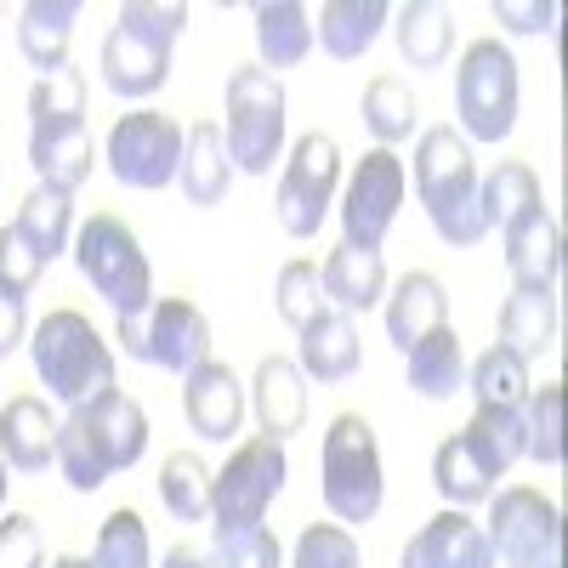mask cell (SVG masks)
Segmentation results:
<instances>
[{
    "label": "cell",
    "mask_w": 568,
    "mask_h": 568,
    "mask_svg": "<svg viewBox=\"0 0 568 568\" xmlns=\"http://www.w3.org/2000/svg\"><path fill=\"white\" fill-rule=\"evenodd\" d=\"M398 205H404V160L393 149H369L353 165L347 194H342V227H347L342 245L382 251L387 227L398 222Z\"/></svg>",
    "instance_id": "obj_13"
},
{
    "label": "cell",
    "mask_w": 568,
    "mask_h": 568,
    "mask_svg": "<svg viewBox=\"0 0 568 568\" xmlns=\"http://www.w3.org/2000/svg\"><path fill=\"white\" fill-rule=\"evenodd\" d=\"M455 114L471 142H506L517 125V58L506 40L484 34L460 52L455 69Z\"/></svg>",
    "instance_id": "obj_8"
},
{
    "label": "cell",
    "mask_w": 568,
    "mask_h": 568,
    "mask_svg": "<svg viewBox=\"0 0 568 568\" xmlns=\"http://www.w3.org/2000/svg\"><path fill=\"white\" fill-rule=\"evenodd\" d=\"M524 455L540 466H562V382H546L524 409Z\"/></svg>",
    "instance_id": "obj_39"
},
{
    "label": "cell",
    "mask_w": 568,
    "mask_h": 568,
    "mask_svg": "<svg viewBox=\"0 0 568 568\" xmlns=\"http://www.w3.org/2000/svg\"><path fill=\"white\" fill-rule=\"evenodd\" d=\"M506 240V267L517 291H557L562 278V222L540 205L535 216H524L517 227L500 233Z\"/></svg>",
    "instance_id": "obj_17"
},
{
    "label": "cell",
    "mask_w": 568,
    "mask_h": 568,
    "mask_svg": "<svg viewBox=\"0 0 568 568\" xmlns=\"http://www.w3.org/2000/svg\"><path fill=\"white\" fill-rule=\"evenodd\" d=\"M471 393H478V404L524 409L529 404V364L511 358L506 347H489L478 364H471Z\"/></svg>",
    "instance_id": "obj_38"
},
{
    "label": "cell",
    "mask_w": 568,
    "mask_h": 568,
    "mask_svg": "<svg viewBox=\"0 0 568 568\" xmlns=\"http://www.w3.org/2000/svg\"><path fill=\"white\" fill-rule=\"evenodd\" d=\"M307 375L296 369V358H262L256 364V382H251V409L262 420V438L284 444L291 433H302L307 420Z\"/></svg>",
    "instance_id": "obj_20"
},
{
    "label": "cell",
    "mask_w": 568,
    "mask_h": 568,
    "mask_svg": "<svg viewBox=\"0 0 568 568\" xmlns=\"http://www.w3.org/2000/svg\"><path fill=\"white\" fill-rule=\"evenodd\" d=\"M0 568H40V529L34 517H0Z\"/></svg>",
    "instance_id": "obj_45"
},
{
    "label": "cell",
    "mask_w": 568,
    "mask_h": 568,
    "mask_svg": "<svg viewBox=\"0 0 568 568\" xmlns=\"http://www.w3.org/2000/svg\"><path fill=\"white\" fill-rule=\"evenodd\" d=\"M187 29V7L176 0H131L120 7L103 40V85L125 103H142L171 80V45Z\"/></svg>",
    "instance_id": "obj_2"
},
{
    "label": "cell",
    "mask_w": 568,
    "mask_h": 568,
    "mask_svg": "<svg viewBox=\"0 0 568 568\" xmlns=\"http://www.w3.org/2000/svg\"><path fill=\"white\" fill-rule=\"evenodd\" d=\"M52 568H98V562H91V557H58Z\"/></svg>",
    "instance_id": "obj_49"
},
{
    "label": "cell",
    "mask_w": 568,
    "mask_h": 568,
    "mask_svg": "<svg viewBox=\"0 0 568 568\" xmlns=\"http://www.w3.org/2000/svg\"><path fill=\"white\" fill-rule=\"evenodd\" d=\"M557 329H562V313H557V291H517L500 302V342L511 358H540L557 347Z\"/></svg>",
    "instance_id": "obj_23"
},
{
    "label": "cell",
    "mask_w": 568,
    "mask_h": 568,
    "mask_svg": "<svg viewBox=\"0 0 568 568\" xmlns=\"http://www.w3.org/2000/svg\"><path fill=\"white\" fill-rule=\"evenodd\" d=\"M291 478V460H284V444L273 438H245L233 449V460L211 478V535L233 540L262 529V517L273 506V495Z\"/></svg>",
    "instance_id": "obj_7"
},
{
    "label": "cell",
    "mask_w": 568,
    "mask_h": 568,
    "mask_svg": "<svg viewBox=\"0 0 568 568\" xmlns=\"http://www.w3.org/2000/svg\"><path fill=\"white\" fill-rule=\"evenodd\" d=\"M160 568H216V557H211V551H200V546H182V540H176V546L165 551V562H160Z\"/></svg>",
    "instance_id": "obj_48"
},
{
    "label": "cell",
    "mask_w": 568,
    "mask_h": 568,
    "mask_svg": "<svg viewBox=\"0 0 568 568\" xmlns=\"http://www.w3.org/2000/svg\"><path fill=\"white\" fill-rule=\"evenodd\" d=\"M91 562H98V568H154V557H149V529H142V517H136L131 506H120V511L103 517Z\"/></svg>",
    "instance_id": "obj_40"
},
{
    "label": "cell",
    "mask_w": 568,
    "mask_h": 568,
    "mask_svg": "<svg viewBox=\"0 0 568 568\" xmlns=\"http://www.w3.org/2000/svg\"><path fill=\"white\" fill-rule=\"evenodd\" d=\"M29 120H34L29 136H52V131L85 125V80H80V69L63 63L52 74H40L34 91H29Z\"/></svg>",
    "instance_id": "obj_33"
},
{
    "label": "cell",
    "mask_w": 568,
    "mask_h": 568,
    "mask_svg": "<svg viewBox=\"0 0 568 568\" xmlns=\"http://www.w3.org/2000/svg\"><path fill=\"white\" fill-rule=\"evenodd\" d=\"M29 353H34V375L45 382V393L63 398L69 409L114 393V353L98 329H91V318L74 313V307L45 313L34 324Z\"/></svg>",
    "instance_id": "obj_3"
},
{
    "label": "cell",
    "mask_w": 568,
    "mask_h": 568,
    "mask_svg": "<svg viewBox=\"0 0 568 568\" xmlns=\"http://www.w3.org/2000/svg\"><path fill=\"white\" fill-rule=\"evenodd\" d=\"M29 165L40 171V182H58V187H74L91 176V165H98V142H91L85 125L74 131H52V136H29Z\"/></svg>",
    "instance_id": "obj_34"
},
{
    "label": "cell",
    "mask_w": 568,
    "mask_h": 568,
    "mask_svg": "<svg viewBox=\"0 0 568 568\" xmlns=\"http://www.w3.org/2000/svg\"><path fill=\"white\" fill-rule=\"evenodd\" d=\"M369 136L382 142V149H393V142H404L415 131V91L398 80V74H375L364 85V103H358Z\"/></svg>",
    "instance_id": "obj_36"
},
{
    "label": "cell",
    "mask_w": 568,
    "mask_h": 568,
    "mask_svg": "<svg viewBox=\"0 0 568 568\" xmlns=\"http://www.w3.org/2000/svg\"><path fill=\"white\" fill-rule=\"evenodd\" d=\"M45 262L29 251V240L18 227H0V291H12V296H29L34 284H40Z\"/></svg>",
    "instance_id": "obj_43"
},
{
    "label": "cell",
    "mask_w": 568,
    "mask_h": 568,
    "mask_svg": "<svg viewBox=\"0 0 568 568\" xmlns=\"http://www.w3.org/2000/svg\"><path fill=\"white\" fill-rule=\"evenodd\" d=\"M273 307L278 318L302 329L307 318H318L329 302H324V284H318V262H284L278 267V284H273Z\"/></svg>",
    "instance_id": "obj_41"
},
{
    "label": "cell",
    "mask_w": 568,
    "mask_h": 568,
    "mask_svg": "<svg viewBox=\"0 0 568 568\" xmlns=\"http://www.w3.org/2000/svg\"><path fill=\"white\" fill-rule=\"evenodd\" d=\"M478 200H484V222L489 227H517L524 216H535L540 205H546V194H540V176L529 171V165H517V160H500L484 182H478Z\"/></svg>",
    "instance_id": "obj_31"
},
{
    "label": "cell",
    "mask_w": 568,
    "mask_h": 568,
    "mask_svg": "<svg viewBox=\"0 0 568 568\" xmlns=\"http://www.w3.org/2000/svg\"><path fill=\"white\" fill-rule=\"evenodd\" d=\"M404 364H409V375H404L409 393L433 398V404H444V398H455L466 387V353H460V336L449 324H438L433 336H420L404 353Z\"/></svg>",
    "instance_id": "obj_28"
},
{
    "label": "cell",
    "mask_w": 568,
    "mask_h": 568,
    "mask_svg": "<svg viewBox=\"0 0 568 568\" xmlns=\"http://www.w3.org/2000/svg\"><path fill=\"white\" fill-rule=\"evenodd\" d=\"M0 455H7V466L18 471H45L58 460V420L45 415L40 398H12L7 409H0Z\"/></svg>",
    "instance_id": "obj_25"
},
{
    "label": "cell",
    "mask_w": 568,
    "mask_h": 568,
    "mask_svg": "<svg viewBox=\"0 0 568 568\" xmlns=\"http://www.w3.org/2000/svg\"><path fill=\"white\" fill-rule=\"evenodd\" d=\"M222 109H227V125H222L227 160L251 176H267L273 160L284 154V85H278V74H267L262 63L233 69L227 91H222Z\"/></svg>",
    "instance_id": "obj_6"
},
{
    "label": "cell",
    "mask_w": 568,
    "mask_h": 568,
    "mask_svg": "<svg viewBox=\"0 0 568 568\" xmlns=\"http://www.w3.org/2000/svg\"><path fill=\"white\" fill-rule=\"evenodd\" d=\"M12 227L29 240V251L40 262L63 256L69 240H74V194H69V187H58V182H34L29 194H23V205H18V222Z\"/></svg>",
    "instance_id": "obj_26"
},
{
    "label": "cell",
    "mask_w": 568,
    "mask_h": 568,
    "mask_svg": "<svg viewBox=\"0 0 568 568\" xmlns=\"http://www.w3.org/2000/svg\"><path fill=\"white\" fill-rule=\"evenodd\" d=\"M302 347H296V369L302 375H313L318 387H336V382H353L358 375V324L347 318V313H336V307H324L318 318H307L302 329Z\"/></svg>",
    "instance_id": "obj_18"
},
{
    "label": "cell",
    "mask_w": 568,
    "mask_h": 568,
    "mask_svg": "<svg viewBox=\"0 0 568 568\" xmlns=\"http://www.w3.org/2000/svg\"><path fill=\"white\" fill-rule=\"evenodd\" d=\"M393 23V7H382V0H329V7H318V23H313V40L324 45L329 58H364L375 40H382V29Z\"/></svg>",
    "instance_id": "obj_24"
},
{
    "label": "cell",
    "mask_w": 568,
    "mask_h": 568,
    "mask_svg": "<svg viewBox=\"0 0 568 568\" xmlns=\"http://www.w3.org/2000/svg\"><path fill=\"white\" fill-rule=\"evenodd\" d=\"M495 23L511 29V34H551L557 29V0H529V7H517V0H495Z\"/></svg>",
    "instance_id": "obj_46"
},
{
    "label": "cell",
    "mask_w": 568,
    "mask_h": 568,
    "mask_svg": "<svg viewBox=\"0 0 568 568\" xmlns=\"http://www.w3.org/2000/svg\"><path fill=\"white\" fill-rule=\"evenodd\" d=\"M216 568H284L278 535H267V529H251V535L216 540Z\"/></svg>",
    "instance_id": "obj_44"
},
{
    "label": "cell",
    "mask_w": 568,
    "mask_h": 568,
    "mask_svg": "<svg viewBox=\"0 0 568 568\" xmlns=\"http://www.w3.org/2000/svg\"><path fill=\"white\" fill-rule=\"evenodd\" d=\"M74 18H80V0H29L23 18H18V45L23 58L52 74L69 63V40H74Z\"/></svg>",
    "instance_id": "obj_29"
},
{
    "label": "cell",
    "mask_w": 568,
    "mask_h": 568,
    "mask_svg": "<svg viewBox=\"0 0 568 568\" xmlns=\"http://www.w3.org/2000/svg\"><path fill=\"white\" fill-rule=\"evenodd\" d=\"M336 187H342V149L336 136L324 131H307L291 160L278 171V194H273V211H278V227L291 240H313L324 227L329 205H336Z\"/></svg>",
    "instance_id": "obj_9"
},
{
    "label": "cell",
    "mask_w": 568,
    "mask_h": 568,
    "mask_svg": "<svg viewBox=\"0 0 568 568\" xmlns=\"http://www.w3.org/2000/svg\"><path fill=\"white\" fill-rule=\"evenodd\" d=\"M318 284H324V302L353 318V313H369L387 302V262H382V251L336 245L318 267Z\"/></svg>",
    "instance_id": "obj_19"
},
{
    "label": "cell",
    "mask_w": 568,
    "mask_h": 568,
    "mask_svg": "<svg viewBox=\"0 0 568 568\" xmlns=\"http://www.w3.org/2000/svg\"><path fill=\"white\" fill-rule=\"evenodd\" d=\"M398 568H500L489 540H484V524H471L466 511H438L420 535H409Z\"/></svg>",
    "instance_id": "obj_15"
},
{
    "label": "cell",
    "mask_w": 568,
    "mask_h": 568,
    "mask_svg": "<svg viewBox=\"0 0 568 568\" xmlns=\"http://www.w3.org/2000/svg\"><path fill=\"white\" fill-rule=\"evenodd\" d=\"M256 52L262 69H296L313 52V12L296 7V0H278V7H256Z\"/></svg>",
    "instance_id": "obj_30"
},
{
    "label": "cell",
    "mask_w": 568,
    "mask_h": 568,
    "mask_svg": "<svg viewBox=\"0 0 568 568\" xmlns=\"http://www.w3.org/2000/svg\"><path fill=\"white\" fill-rule=\"evenodd\" d=\"M23 336H29V313H23V296L0 291V358H7V353H18V347H23Z\"/></svg>",
    "instance_id": "obj_47"
},
{
    "label": "cell",
    "mask_w": 568,
    "mask_h": 568,
    "mask_svg": "<svg viewBox=\"0 0 568 568\" xmlns=\"http://www.w3.org/2000/svg\"><path fill=\"white\" fill-rule=\"evenodd\" d=\"M324 471V506L336 524H369L382 511L387 478H382V449H375V426L364 415H336L318 449Z\"/></svg>",
    "instance_id": "obj_4"
},
{
    "label": "cell",
    "mask_w": 568,
    "mask_h": 568,
    "mask_svg": "<svg viewBox=\"0 0 568 568\" xmlns=\"http://www.w3.org/2000/svg\"><path fill=\"white\" fill-rule=\"evenodd\" d=\"M495 478H500V471L484 460V449L471 444L466 433L444 438V444H438V455H433V489H438L455 511L489 500V495H495Z\"/></svg>",
    "instance_id": "obj_27"
},
{
    "label": "cell",
    "mask_w": 568,
    "mask_h": 568,
    "mask_svg": "<svg viewBox=\"0 0 568 568\" xmlns=\"http://www.w3.org/2000/svg\"><path fill=\"white\" fill-rule=\"evenodd\" d=\"M495 562L506 568H546L562 562V511L540 489H500L489 495V529H484Z\"/></svg>",
    "instance_id": "obj_10"
},
{
    "label": "cell",
    "mask_w": 568,
    "mask_h": 568,
    "mask_svg": "<svg viewBox=\"0 0 568 568\" xmlns=\"http://www.w3.org/2000/svg\"><path fill=\"white\" fill-rule=\"evenodd\" d=\"M103 160L125 187L160 194V187L176 182V165H182V125L160 109H131L114 120V131L103 142Z\"/></svg>",
    "instance_id": "obj_11"
},
{
    "label": "cell",
    "mask_w": 568,
    "mask_h": 568,
    "mask_svg": "<svg viewBox=\"0 0 568 568\" xmlns=\"http://www.w3.org/2000/svg\"><path fill=\"white\" fill-rule=\"evenodd\" d=\"M478 160H471L466 136L455 125H433L415 142V194L426 205V222L444 245H478L489 222H484V200H478Z\"/></svg>",
    "instance_id": "obj_1"
},
{
    "label": "cell",
    "mask_w": 568,
    "mask_h": 568,
    "mask_svg": "<svg viewBox=\"0 0 568 568\" xmlns=\"http://www.w3.org/2000/svg\"><path fill=\"white\" fill-rule=\"evenodd\" d=\"M0 506H7V466H0Z\"/></svg>",
    "instance_id": "obj_50"
},
{
    "label": "cell",
    "mask_w": 568,
    "mask_h": 568,
    "mask_svg": "<svg viewBox=\"0 0 568 568\" xmlns=\"http://www.w3.org/2000/svg\"><path fill=\"white\" fill-rule=\"evenodd\" d=\"M120 342L136 364H160L171 375H194L211 358V318L194 302H154L142 318H120Z\"/></svg>",
    "instance_id": "obj_12"
},
{
    "label": "cell",
    "mask_w": 568,
    "mask_h": 568,
    "mask_svg": "<svg viewBox=\"0 0 568 568\" xmlns=\"http://www.w3.org/2000/svg\"><path fill=\"white\" fill-rule=\"evenodd\" d=\"M466 438L484 449V460L506 478V466L524 455V409H500V404H478L466 420Z\"/></svg>",
    "instance_id": "obj_37"
},
{
    "label": "cell",
    "mask_w": 568,
    "mask_h": 568,
    "mask_svg": "<svg viewBox=\"0 0 568 568\" xmlns=\"http://www.w3.org/2000/svg\"><path fill=\"white\" fill-rule=\"evenodd\" d=\"M393 34H398V52L409 69H444L449 45H455V29H449V12L433 7V0H409V7L393 12Z\"/></svg>",
    "instance_id": "obj_32"
},
{
    "label": "cell",
    "mask_w": 568,
    "mask_h": 568,
    "mask_svg": "<svg viewBox=\"0 0 568 568\" xmlns=\"http://www.w3.org/2000/svg\"><path fill=\"white\" fill-rule=\"evenodd\" d=\"M444 313H449V296H444L438 273H420V267L404 273L387 291V336H393V347L409 353L420 336H433L438 324H449Z\"/></svg>",
    "instance_id": "obj_22"
},
{
    "label": "cell",
    "mask_w": 568,
    "mask_h": 568,
    "mask_svg": "<svg viewBox=\"0 0 568 568\" xmlns=\"http://www.w3.org/2000/svg\"><path fill=\"white\" fill-rule=\"evenodd\" d=\"M291 568H358V540L342 524H307Z\"/></svg>",
    "instance_id": "obj_42"
},
{
    "label": "cell",
    "mask_w": 568,
    "mask_h": 568,
    "mask_svg": "<svg viewBox=\"0 0 568 568\" xmlns=\"http://www.w3.org/2000/svg\"><path fill=\"white\" fill-rule=\"evenodd\" d=\"M211 478L216 471L187 449H176L160 466V500H165V511L176 517V524H211Z\"/></svg>",
    "instance_id": "obj_35"
},
{
    "label": "cell",
    "mask_w": 568,
    "mask_h": 568,
    "mask_svg": "<svg viewBox=\"0 0 568 568\" xmlns=\"http://www.w3.org/2000/svg\"><path fill=\"white\" fill-rule=\"evenodd\" d=\"M74 267H80V278H85L120 318H142V313L154 307L149 256H142L136 233H131L120 216H91V222L74 233Z\"/></svg>",
    "instance_id": "obj_5"
},
{
    "label": "cell",
    "mask_w": 568,
    "mask_h": 568,
    "mask_svg": "<svg viewBox=\"0 0 568 568\" xmlns=\"http://www.w3.org/2000/svg\"><path fill=\"white\" fill-rule=\"evenodd\" d=\"M69 420H74V433L85 438V449L103 460L109 478H114V471H131L142 460V449H149V415H142L136 398H125L120 387L103 393V398H91V404H80Z\"/></svg>",
    "instance_id": "obj_14"
},
{
    "label": "cell",
    "mask_w": 568,
    "mask_h": 568,
    "mask_svg": "<svg viewBox=\"0 0 568 568\" xmlns=\"http://www.w3.org/2000/svg\"><path fill=\"white\" fill-rule=\"evenodd\" d=\"M182 409H187V426H194L200 438L211 444H227L233 433H240V420H245V387H240V375H233L227 364H200L194 375H182Z\"/></svg>",
    "instance_id": "obj_16"
},
{
    "label": "cell",
    "mask_w": 568,
    "mask_h": 568,
    "mask_svg": "<svg viewBox=\"0 0 568 568\" xmlns=\"http://www.w3.org/2000/svg\"><path fill=\"white\" fill-rule=\"evenodd\" d=\"M546 568H562V562H546Z\"/></svg>",
    "instance_id": "obj_51"
},
{
    "label": "cell",
    "mask_w": 568,
    "mask_h": 568,
    "mask_svg": "<svg viewBox=\"0 0 568 568\" xmlns=\"http://www.w3.org/2000/svg\"><path fill=\"white\" fill-rule=\"evenodd\" d=\"M176 176H182V200H187V205L211 211V205H222V200H227V182H233V160H227V142H222V125H216V120H200V125H187V136H182V165H176Z\"/></svg>",
    "instance_id": "obj_21"
}]
</instances>
